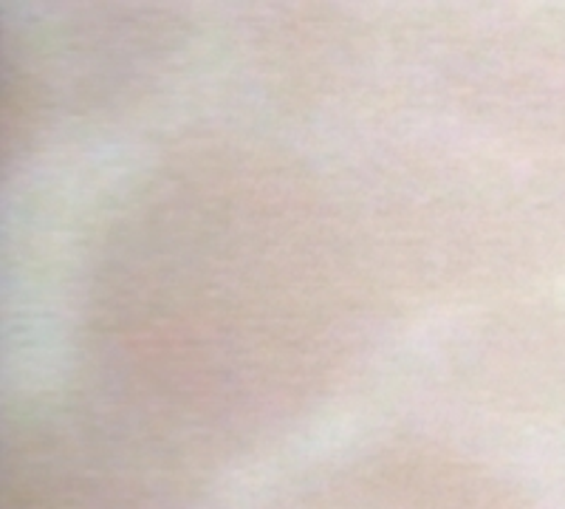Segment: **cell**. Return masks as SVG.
I'll return each mask as SVG.
<instances>
[{
	"label": "cell",
	"mask_w": 565,
	"mask_h": 509,
	"mask_svg": "<svg viewBox=\"0 0 565 509\" xmlns=\"http://www.w3.org/2000/svg\"><path fill=\"white\" fill-rule=\"evenodd\" d=\"M190 498L168 458L85 438L26 447L7 478V509H190Z\"/></svg>",
	"instance_id": "obj_1"
},
{
	"label": "cell",
	"mask_w": 565,
	"mask_h": 509,
	"mask_svg": "<svg viewBox=\"0 0 565 509\" xmlns=\"http://www.w3.org/2000/svg\"><path fill=\"white\" fill-rule=\"evenodd\" d=\"M275 509H521L469 467L418 456L365 458L302 484Z\"/></svg>",
	"instance_id": "obj_2"
}]
</instances>
